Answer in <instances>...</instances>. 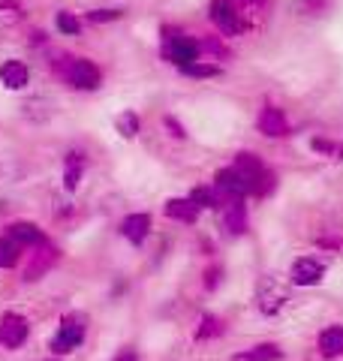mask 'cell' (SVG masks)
Segmentation results:
<instances>
[{
	"label": "cell",
	"mask_w": 343,
	"mask_h": 361,
	"mask_svg": "<svg viewBox=\"0 0 343 361\" xmlns=\"http://www.w3.org/2000/svg\"><path fill=\"white\" fill-rule=\"evenodd\" d=\"M18 250H21V244H16L13 238H0V268H13L18 262Z\"/></svg>",
	"instance_id": "cell-19"
},
{
	"label": "cell",
	"mask_w": 343,
	"mask_h": 361,
	"mask_svg": "<svg viewBox=\"0 0 343 361\" xmlns=\"http://www.w3.org/2000/svg\"><path fill=\"white\" fill-rule=\"evenodd\" d=\"M139 115H133V111H124V115L118 118V130H121V135H127V139H133L136 133H139Z\"/></svg>",
	"instance_id": "cell-24"
},
{
	"label": "cell",
	"mask_w": 343,
	"mask_h": 361,
	"mask_svg": "<svg viewBox=\"0 0 343 361\" xmlns=\"http://www.w3.org/2000/svg\"><path fill=\"white\" fill-rule=\"evenodd\" d=\"M223 220H226V229L241 235L247 229V211H244V199H232L223 205Z\"/></svg>",
	"instance_id": "cell-13"
},
{
	"label": "cell",
	"mask_w": 343,
	"mask_h": 361,
	"mask_svg": "<svg viewBox=\"0 0 343 361\" xmlns=\"http://www.w3.org/2000/svg\"><path fill=\"white\" fill-rule=\"evenodd\" d=\"M208 13H211V21L220 27V33H226V37H235V33L244 30L241 13H238V6L232 4V0H211Z\"/></svg>",
	"instance_id": "cell-5"
},
{
	"label": "cell",
	"mask_w": 343,
	"mask_h": 361,
	"mask_svg": "<svg viewBox=\"0 0 343 361\" xmlns=\"http://www.w3.org/2000/svg\"><path fill=\"white\" fill-rule=\"evenodd\" d=\"M121 232L127 241L142 244L148 238V232H151V217H148V214H130V217L121 223Z\"/></svg>",
	"instance_id": "cell-11"
},
{
	"label": "cell",
	"mask_w": 343,
	"mask_h": 361,
	"mask_svg": "<svg viewBox=\"0 0 343 361\" xmlns=\"http://www.w3.org/2000/svg\"><path fill=\"white\" fill-rule=\"evenodd\" d=\"M289 277L295 286H316L319 280L325 277V265L319 262L316 256H301V259H295Z\"/></svg>",
	"instance_id": "cell-7"
},
{
	"label": "cell",
	"mask_w": 343,
	"mask_h": 361,
	"mask_svg": "<svg viewBox=\"0 0 343 361\" xmlns=\"http://www.w3.org/2000/svg\"><path fill=\"white\" fill-rule=\"evenodd\" d=\"M9 238L21 247H40L42 244V232L37 223H13L9 226Z\"/></svg>",
	"instance_id": "cell-15"
},
{
	"label": "cell",
	"mask_w": 343,
	"mask_h": 361,
	"mask_svg": "<svg viewBox=\"0 0 343 361\" xmlns=\"http://www.w3.org/2000/svg\"><path fill=\"white\" fill-rule=\"evenodd\" d=\"M214 190H217V196L223 199V205L226 202H232V199H244L250 193V187H247V178L238 172V169H223V172H217V180H214Z\"/></svg>",
	"instance_id": "cell-6"
},
{
	"label": "cell",
	"mask_w": 343,
	"mask_h": 361,
	"mask_svg": "<svg viewBox=\"0 0 343 361\" xmlns=\"http://www.w3.org/2000/svg\"><path fill=\"white\" fill-rule=\"evenodd\" d=\"M241 4H250V6H259V4H268V0H241Z\"/></svg>",
	"instance_id": "cell-30"
},
{
	"label": "cell",
	"mask_w": 343,
	"mask_h": 361,
	"mask_svg": "<svg viewBox=\"0 0 343 361\" xmlns=\"http://www.w3.org/2000/svg\"><path fill=\"white\" fill-rule=\"evenodd\" d=\"M21 18V6L16 0H0V25H16Z\"/></svg>",
	"instance_id": "cell-23"
},
{
	"label": "cell",
	"mask_w": 343,
	"mask_h": 361,
	"mask_svg": "<svg viewBox=\"0 0 343 361\" xmlns=\"http://www.w3.org/2000/svg\"><path fill=\"white\" fill-rule=\"evenodd\" d=\"M217 280H220V271L214 268V271H208V280H205V283H208V289H214V286H217Z\"/></svg>",
	"instance_id": "cell-29"
},
{
	"label": "cell",
	"mask_w": 343,
	"mask_h": 361,
	"mask_svg": "<svg viewBox=\"0 0 343 361\" xmlns=\"http://www.w3.org/2000/svg\"><path fill=\"white\" fill-rule=\"evenodd\" d=\"M289 304V289L280 277H262L256 286V307L265 316H277Z\"/></svg>",
	"instance_id": "cell-3"
},
{
	"label": "cell",
	"mask_w": 343,
	"mask_h": 361,
	"mask_svg": "<svg viewBox=\"0 0 343 361\" xmlns=\"http://www.w3.org/2000/svg\"><path fill=\"white\" fill-rule=\"evenodd\" d=\"M259 130L268 135V139H280V135H289V121L283 118L280 109L265 106L259 115Z\"/></svg>",
	"instance_id": "cell-9"
},
{
	"label": "cell",
	"mask_w": 343,
	"mask_h": 361,
	"mask_svg": "<svg viewBox=\"0 0 343 361\" xmlns=\"http://www.w3.org/2000/svg\"><path fill=\"white\" fill-rule=\"evenodd\" d=\"M82 341H85V319L82 316H66V319L61 322V331H57L54 341H52V353L66 355V353H73Z\"/></svg>",
	"instance_id": "cell-4"
},
{
	"label": "cell",
	"mask_w": 343,
	"mask_h": 361,
	"mask_svg": "<svg viewBox=\"0 0 343 361\" xmlns=\"http://www.w3.org/2000/svg\"><path fill=\"white\" fill-rule=\"evenodd\" d=\"M319 353H323V358L343 355V325H328V329L319 334Z\"/></svg>",
	"instance_id": "cell-12"
},
{
	"label": "cell",
	"mask_w": 343,
	"mask_h": 361,
	"mask_svg": "<svg viewBox=\"0 0 343 361\" xmlns=\"http://www.w3.org/2000/svg\"><path fill=\"white\" fill-rule=\"evenodd\" d=\"M166 214H169L172 220L193 223V220H196V214H199V208H196V202H193V199L187 196V199H172L169 205H166Z\"/></svg>",
	"instance_id": "cell-17"
},
{
	"label": "cell",
	"mask_w": 343,
	"mask_h": 361,
	"mask_svg": "<svg viewBox=\"0 0 343 361\" xmlns=\"http://www.w3.org/2000/svg\"><path fill=\"white\" fill-rule=\"evenodd\" d=\"M166 123H169V127H172V135H178V139H184V130H181V123H175V121H172V118H166Z\"/></svg>",
	"instance_id": "cell-27"
},
{
	"label": "cell",
	"mask_w": 343,
	"mask_h": 361,
	"mask_svg": "<svg viewBox=\"0 0 343 361\" xmlns=\"http://www.w3.org/2000/svg\"><path fill=\"white\" fill-rule=\"evenodd\" d=\"M82 172H85V157L73 151L70 157H66V166H64V184H66V190H76L78 187Z\"/></svg>",
	"instance_id": "cell-18"
},
{
	"label": "cell",
	"mask_w": 343,
	"mask_h": 361,
	"mask_svg": "<svg viewBox=\"0 0 343 361\" xmlns=\"http://www.w3.org/2000/svg\"><path fill=\"white\" fill-rule=\"evenodd\" d=\"M163 54H166V61H172L181 70V66H187L193 61H199V42L196 39H190L184 37L181 30H172L166 27L163 30Z\"/></svg>",
	"instance_id": "cell-2"
},
{
	"label": "cell",
	"mask_w": 343,
	"mask_h": 361,
	"mask_svg": "<svg viewBox=\"0 0 343 361\" xmlns=\"http://www.w3.org/2000/svg\"><path fill=\"white\" fill-rule=\"evenodd\" d=\"M181 73L193 75V78H211V75H217L220 70H217L214 63H199V61H193V63H187V66H181Z\"/></svg>",
	"instance_id": "cell-21"
},
{
	"label": "cell",
	"mask_w": 343,
	"mask_h": 361,
	"mask_svg": "<svg viewBox=\"0 0 343 361\" xmlns=\"http://www.w3.org/2000/svg\"><path fill=\"white\" fill-rule=\"evenodd\" d=\"M0 82H4L9 90H21L28 85V66L21 61H6L0 66Z\"/></svg>",
	"instance_id": "cell-14"
},
{
	"label": "cell",
	"mask_w": 343,
	"mask_h": 361,
	"mask_svg": "<svg viewBox=\"0 0 343 361\" xmlns=\"http://www.w3.org/2000/svg\"><path fill=\"white\" fill-rule=\"evenodd\" d=\"M313 148H316V151H323V154H328V157L343 154L340 145H335V142H325V139H313Z\"/></svg>",
	"instance_id": "cell-26"
},
{
	"label": "cell",
	"mask_w": 343,
	"mask_h": 361,
	"mask_svg": "<svg viewBox=\"0 0 343 361\" xmlns=\"http://www.w3.org/2000/svg\"><path fill=\"white\" fill-rule=\"evenodd\" d=\"M54 25H57V30H61V33H66V37H76V33L82 30V21H78L73 13H57Z\"/></svg>",
	"instance_id": "cell-20"
},
{
	"label": "cell",
	"mask_w": 343,
	"mask_h": 361,
	"mask_svg": "<svg viewBox=\"0 0 343 361\" xmlns=\"http://www.w3.org/2000/svg\"><path fill=\"white\" fill-rule=\"evenodd\" d=\"M283 353L274 343H259V346H250L244 353L232 355V361H280Z\"/></svg>",
	"instance_id": "cell-16"
},
{
	"label": "cell",
	"mask_w": 343,
	"mask_h": 361,
	"mask_svg": "<svg viewBox=\"0 0 343 361\" xmlns=\"http://www.w3.org/2000/svg\"><path fill=\"white\" fill-rule=\"evenodd\" d=\"M57 256H61V253H57L54 247H49V244H40V250L33 253L30 265H28V271H25V280H30V283H33V280H42L45 271H49V268L57 262Z\"/></svg>",
	"instance_id": "cell-10"
},
{
	"label": "cell",
	"mask_w": 343,
	"mask_h": 361,
	"mask_svg": "<svg viewBox=\"0 0 343 361\" xmlns=\"http://www.w3.org/2000/svg\"><path fill=\"white\" fill-rule=\"evenodd\" d=\"M54 73H61L66 82H70L73 87L78 90H97L102 75H100V66L90 63L88 58H57L54 61Z\"/></svg>",
	"instance_id": "cell-1"
},
{
	"label": "cell",
	"mask_w": 343,
	"mask_h": 361,
	"mask_svg": "<svg viewBox=\"0 0 343 361\" xmlns=\"http://www.w3.org/2000/svg\"><path fill=\"white\" fill-rule=\"evenodd\" d=\"M217 334H223V322L217 319V316H205L196 337H199V341H208V337H217Z\"/></svg>",
	"instance_id": "cell-22"
},
{
	"label": "cell",
	"mask_w": 343,
	"mask_h": 361,
	"mask_svg": "<svg viewBox=\"0 0 343 361\" xmlns=\"http://www.w3.org/2000/svg\"><path fill=\"white\" fill-rule=\"evenodd\" d=\"M88 18L97 21V25H100V21H118L121 18V9H90Z\"/></svg>",
	"instance_id": "cell-25"
},
{
	"label": "cell",
	"mask_w": 343,
	"mask_h": 361,
	"mask_svg": "<svg viewBox=\"0 0 343 361\" xmlns=\"http://www.w3.org/2000/svg\"><path fill=\"white\" fill-rule=\"evenodd\" d=\"M114 361H139V358H136V353H133V349H124L121 355H114Z\"/></svg>",
	"instance_id": "cell-28"
},
{
	"label": "cell",
	"mask_w": 343,
	"mask_h": 361,
	"mask_svg": "<svg viewBox=\"0 0 343 361\" xmlns=\"http://www.w3.org/2000/svg\"><path fill=\"white\" fill-rule=\"evenodd\" d=\"M28 337V319L18 313H6L4 319H0V343H4L6 349H16L25 343Z\"/></svg>",
	"instance_id": "cell-8"
}]
</instances>
